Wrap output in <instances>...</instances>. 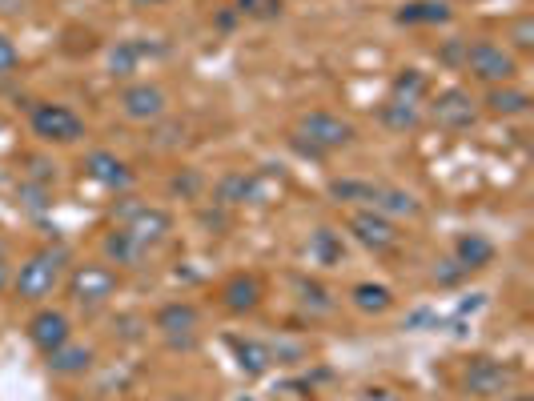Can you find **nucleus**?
Masks as SVG:
<instances>
[{
	"label": "nucleus",
	"mask_w": 534,
	"mask_h": 401,
	"mask_svg": "<svg viewBox=\"0 0 534 401\" xmlns=\"http://www.w3.org/2000/svg\"><path fill=\"white\" fill-rule=\"evenodd\" d=\"M65 265H69V249L65 245H45L37 249L33 257L21 261L17 277H13V293L29 305H41L45 297H53V289L61 285L65 277Z\"/></svg>",
	"instance_id": "1"
},
{
	"label": "nucleus",
	"mask_w": 534,
	"mask_h": 401,
	"mask_svg": "<svg viewBox=\"0 0 534 401\" xmlns=\"http://www.w3.org/2000/svg\"><path fill=\"white\" fill-rule=\"evenodd\" d=\"M113 217H117V225L121 229H129V237L149 253L153 245H161L169 233H173V217H169V209H161V205H145V201H137V197H125L121 205H113Z\"/></svg>",
	"instance_id": "2"
},
{
	"label": "nucleus",
	"mask_w": 534,
	"mask_h": 401,
	"mask_svg": "<svg viewBox=\"0 0 534 401\" xmlns=\"http://www.w3.org/2000/svg\"><path fill=\"white\" fill-rule=\"evenodd\" d=\"M117 289H121V277H117V269L105 265V261H85V265H77V269L69 273V297H73V305H81V309H101V305H109V301L117 297Z\"/></svg>",
	"instance_id": "3"
},
{
	"label": "nucleus",
	"mask_w": 534,
	"mask_h": 401,
	"mask_svg": "<svg viewBox=\"0 0 534 401\" xmlns=\"http://www.w3.org/2000/svg\"><path fill=\"white\" fill-rule=\"evenodd\" d=\"M462 69H466L474 81H482V85H510V81L518 77L514 53H510L506 45H498V41H466V61H462Z\"/></svg>",
	"instance_id": "4"
},
{
	"label": "nucleus",
	"mask_w": 534,
	"mask_h": 401,
	"mask_svg": "<svg viewBox=\"0 0 534 401\" xmlns=\"http://www.w3.org/2000/svg\"><path fill=\"white\" fill-rule=\"evenodd\" d=\"M298 133H302V145H310L314 153L346 149V145L358 137V129H354L346 117L330 113V109H314V113H306V117L298 121Z\"/></svg>",
	"instance_id": "5"
},
{
	"label": "nucleus",
	"mask_w": 534,
	"mask_h": 401,
	"mask_svg": "<svg viewBox=\"0 0 534 401\" xmlns=\"http://www.w3.org/2000/svg\"><path fill=\"white\" fill-rule=\"evenodd\" d=\"M29 125H33V133H37L45 145H77V141L85 137V121H81L69 105H53V101L33 105Z\"/></svg>",
	"instance_id": "6"
},
{
	"label": "nucleus",
	"mask_w": 534,
	"mask_h": 401,
	"mask_svg": "<svg viewBox=\"0 0 534 401\" xmlns=\"http://www.w3.org/2000/svg\"><path fill=\"white\" fill-rule=\"evenodd\" d=\"M117 105H121V117L133 121V125H153V121H161V117L169 113V97H165V89L153 85V81H133V85H125Z\"/></svg>",
	"instance_id": "7"
},
{
	"label": "nucleus",
	"mask_w": 534,
	"mask_h": 401,
	"mask_svg": "<svg viewBox=\"0 0 534 401\" xmlns=\"http://www.w3.org/2000/svg\"><path fill=\"white\" fill-rule=\"evenodd\" d=\"M514 381H518V369H514V365L478 357V361H470V369H466V377H462V393L486 401V397H502V393H510Z\"/></svg>",
	"instance_id": "8"
},
{
	"label": "nucleus",
	"mask_w": 534,
	"mask_h": 401,
	"mask_svg": "<svg viewBox=\"0 0 534 401\" xmlns=\"http://www.w3.org/2000/svg\"><path fill=\"white\" fill-rule=\"evenodd\" d=\"M430 121H434L438 129L462 133V129H470V125L478 121V101H474L466 89L450 85V89H442V93L430 101Z\"/></svg>",
	"instance_id": "9"
},
{
	"label": "nucleus",
	"mask_w": 534,
	"mask_h": 401,
	"mask_svg": "<svg viewBox=\"0 0 534 401\" xmlns=\"http://www.w3.org/2000/svg\"><path fill=\"white\" fill-rule=\"evenodd\" d=\"M346 225H350L354 241L366 245V249H374V253H386V249H394V245L402 241L398 225H394L390 217H382L378 209H354Z\"/></svg>",
	"instance_id": "10"
},
{
	"label": "nucleus",
	"mask_w": 534,
	"mask_h": 401,
	"mask_svg": "<svg viewBox=\"0 0 534 401\" xmlns=\"http://www.w3.org/2000/svg\"><path fill=\"white\" fill-rule=\"evenodd\" d=\"M25 337H29V345L37 349V353H53L57 345H65L69 337H73V325H69V317L61 313V309H37L33 317H29V325H25Z\"/></svg>",
	"instance_id": "11"
},
{
	"label": "nucleus",
	"mask_w": 534,
	"mask_h": 401,
	"mask_svg": "<svg viewBox=\"0 0 534 401\" xmlns=\"http://www.w3.org/2000/svg\"><path fill=\"white\" fill-rule=\"evenodd\" d=\"M85 173H89V181H97V185H105L113 193H125L133 185V169L117 153H109V149H93L85 157Z\"/></svg>",
	"instance_id": "12"
},
{
	"label": "nucleus",
	"mask_w": 534,
	"mask_h": 401,
	"mask_svg": "<svg viewBox=\"0 0 534 401\" xmlns=\"http://www.w3.org/2000/svg\"><path fill=\"white\" fill-rule=\"evenodd\" d=\"M153 325H157L173 345H181V337H185V345H189V337H193L197 325H201V313H197V305H189V301H169V305L157 309Z\"/></svg>",
	"instance_id": "13"
},
{
	"label": "nucleus",
	"mask_w": 534,
	"mask_h": 401,
	"mask_svg": "<svg viewBox=\"0 0 534 401\" xmlns=\"http://www.w3.org/2000/svg\"><path fill=\"white\" fill-rule=\"evenodd\" d=\"M93 361H97V353H93V345H81V341H65V345H57L53 353H45V365H49V373H57V377H81V373H89L93 369Z\"/></svg>",
	"instance_id": "14"
},
{
	"label": "nucleus",
	"mask_w": 534,
	"mask_h": 401,
	"mask_svg": "<svg viewBox=\"0 0 534 401\" xmlns=\"http://www.w3.org/2000/svg\"><path fill=\"white\" fill-rule=\"evenodd\" d=\"M261 281L253 277V273H233L225 285H221V305L229 309V313H237V317H245V313H253L257 305H261Z\"/></svg>",
	"instance_id": "15"
},
{
	"label": "nucleus",
	"mask_w": 534,
	"mask_h": 401,
	"mask_svg": "<svg viewBox=\"0 0 534 401\" xmlns=\"http://www.w3.org/2000/svg\"><path fill=\"white\" fill-rule=\"evenodd\" d=\"M157 53H161V49H153V45H145V41H117V45L109 49V77H113V81H125V77L141 73L145 57H157Z\"/></svg>",
	"instance_id": "16"
},
{
	"label": "nucleus",
	"mask_w": 534,
	"mask_h": 401,
	"mask_svg": "<svg viewBox=\"0 0 534 401\" xmlns=\"http://www.w3.org/2000/svg\"><path fill=\"white\" fill-rule=\"evenodd\" d=\"M494 241L486 237V233H458V241H454V261L466 269V273H474V269H486L490 261H494Z\"/></svg>",
	"instance_id": "17"
},
{
	"label": "nucleus",
	"mask_w": 534,
	"mask_h": 401,
	"mask_svg": "<svg viewBox=\"0 0 534 401\" xmlns=\"http://www.w3.org/2000/svg\"><path fill=\"white\" fill-rule=\"evenodd\" d=\"M229 349L237 353V369L249 373V377H261V373H270L274 369V349L265 345V341H253V337H229Z\"/></svg>",
	"instance_id": "18"
},
{
	"label": "nucleus",
	"mask_w": 534,
	"mask_h": 401,
	"mask_svg": "<svg viewBox=\"0 0 534 401\" xmlns=\"http://www.w3.org/2000/svg\"><path fill=\"white\" fill-rule=\"evenodd\" d=\"M486 113H494V117H522L526 109H530V93H522V89H514V85H490V93H486Z\"/></svg>",
	"instance_id": "19"
},
{
	"label": "nucleus",
	"mask_w": 534,
	"mask_h": 401,
	"mask_svg": "<svg viewBox=\"0 0 534 401\" xmlns=\"http://www.w3.org/2000/svg\"><path fill=\"white\" fill-rule=\"evenodd\" d=\"M370 209H378L382 217H418L422 213V205H418V197L414 193H406V189H394V185H378V197H374V205Z\"/></svg>",
	"instance_id": "20"
},
{
	"label": "nucleus",
	"mask_w": 534,
	"mask_h": 401,
	"mask_svg": "<svg viewBox=\"0 0 534 401\" xmlns=\"http://www.w3.org/2000/svg\"><path fill=\"white\" fill-rule=\"evenodd\" d=\"M350 305H354L358 313H366V317H378V313H386V309L394 305V293H390L386 285H378V281H358V285L350 289Z\"/></svg>",
	"instance_id": "21"
},
{
	"label": "nucleus",
	"mask_w": 534,
	"mask_h": 401,
	"mask_svg": "<svg viewBox=\"0 0 534 401\" xmlns=\"http://www.w3.org/2000/svg\"><path fill=\"white\" fill-rule=\"evenodd\" d=\"M450 21V5L446 0H410L398 9V25H446Z\"/></svg>",
	"instance_id": "22"
},
{
	"label": "nucleus",
	"mask_w": 534,
	"mask_h": 401,
	"mask_svg": "<svg viewBox=\"0 0 534 401\" xmlns=\"http://www.w3.org/2000/svg\"><path fill=\"white\" fill-rule=\"evenodd\" d=\"M306 253H310V261L314 265H338L342 257H346V245H342V233H334V229H314L310 233V245H306Z\"/></svg>",
	"instance_id": "23"
},
{
	"label": "nucleus",
	"mask_w": 534,
	"mask_h": 401,
	"mask_svg": "<svg viewBox=\"0 0 534 401\" xmlns=\"http://www.w3.org/2000/svg\"><path fill=\"white\" fill-rule=\"evenodd\" d=\"M378 121L386 125V129H394V133H414L418 125H422V109L418 105H406V101H386L382 109H378Z\"/></svg>",
	"instance_id": "24"
},
{
	"label": "nucleus",
	"mask_w": 534,
	"mask_h": 401,
	"mask_svg": "<svg viewBox=\"0 0 534 401\" xmlns=\"http://www.w3.org/2000/svg\"><path fill=\"white\" fill-rule=\"evenodd\" d=\"M105 257L113 261V265H141V257H145V249L129 237V229H109V237H105Z\"/></svg>",
	"instance_id": "25"
},
{
	"label": "nucleus",
	"mask_w": 534,
	"mask_h": 401,
	"mask_svg": "<svg viewBox=\"0 0 534 401\" xmlns=\"http://www.w3.org/2000/svg\"><path fill=\"white\" fill-rule=\"evenodd\" d=\"M426 93H430V81H426L422 69H402V73L394 77V89H390V97H394V101H406V105H418Z\"/></svg>",
	"instance_id": "26"
},
{
	"label": "nucleus",
	"mask_w": 534,
	"mask_h": 401,
	"mask_svg": "<svg viewBox=\"0 0 534 401\" xmlns=\"http://www.w3.org/2000/svg\"><path fill=\"white\" fill-rule=\"evenodd\" d=\"M249 197V173H225L217 185H213V201L233 209V205H245Z\"/></svg>",
	"instance_id": "27"
},
{
	"label": "nucleus",
	"mask_w": 534,
	"mask_h": 401,
	"mask_svg": "<svg viewBox=\"0 0 534 401\" xmlns=\"http://www.w3.org/2000/svg\"><path fill=\"white\" fill-rule=\"evenodd\" d=\"M330 197H338V201H350V205H374V197H378V185L374 181H330Z\"/></svg>",
	"instance_id": "28"
},
{
	"label": "nucleus",
	"mask_w": 534,
	"mask_h": 401,
	"mask_svg": "<svg viewBox=\"0 0 534 401\" xmlns=\"http://www.w3.org/2000/svg\"><path fill=\"white\" fill-rule=\"evenodd\" d=\"M237 13L249 21H278L286 13V0H237Z\"/></svg>",
	"instance_id": "29"
},
{
	"label": "nucleus",
	"mask_w": 534,
	"mask_h": 401,
	"mask_svg": "<svg viewBox=\"0 0 534 401\" xmlns=\"http://www.w3.org/2000/svg\"><path fill=\"white\" fill-rule=\"evenodd\" d=\"M298 293H302V305L310 309V313H330L334 309V297H330V289L326 285H318V281H298Z\"/></svg>",
	"instance_id": "30"
},
{
	"label": "nucleus",
	"mask_w": 534,
	"mask_h": 401,
	"mask_svg": "<svg viewBox=\"0 0 534 401\" xmlns=\"http://www.w3.org/2000/svg\"><path fill=\"white\" fill-rule=\"evenodd\" d=\"M506 41H510L518 53H530V49H534V17H530V13H522L518 21H510Z\"/></svg>",
	"instance_id": "31"
},
{
	"label": "nucleus",
	"mask_w": 534,
	"mask_h": 401,
	"mask_svg": "<svg viewBox=\"0 0 534 401\" xmlns=\"http://www.w3.org/2000/svg\"><path fill=\"white\" fill-rule=\"evenodd\" d=\"M201 185H205V177H201L197 169H185V177L177 173L169 189H173V193H181V197H197V189H201Z\"/></svg>",
	"instance_id": "32"
},
{
	"label": "nucleus",
	"mask_w": 534,
	"mask_h": 401,
	"mask_svg": "<svg viewBox=\"0 0 534 401\" xmlns=\"http://www.w3.org/2000/svg\"><path fill=\"white\" fill-rule=\"evenodd\" d=\"M17 65H21V49H17L5 33H0V77H9Z\"/></svg>",
	"instance_id": "33"
},
{
	"label": "nucleus",
	"mask_w": 534,
	"mask_h": 401,
	"mask_svg": "<svg viewBox=\"0 0 534 401\" xmlns=\"http://www.w3.org/2000/svg\"><path fill=\"white\" fill-rule=\"evenodd\" d=\"M462 277H470V273H466L458 261H442V269H434V281H438V285H458Z\"/></svg>",
	"instance_id": "34"
},
{
	"label": "nucleus",
	"mask_w": 534,
	"mask_h": 401,
	"mask_svg": "<svg viewBox=\"0 0 534 401\" xmlns=\"http://www.w3.org/2000/svg\"><path fill=\"white\" fill-rule=\"evenodd\" d=\"M358 401H402V393L390 389V385H366V389L358 393Z\"/></svg>",
	"instance_id": "35"
},
{
	"label": "nucleus",
	"mask_w": 534,
	"mask_h": 401,
	"mask_svg": "<svg viewBox=\"0 0 534 401\" xmlns=\"http://www.w3.org/2000/svg\"><path fill=\"white\" fill-rule=\"evenodd\" d=\"M462 61H466V41H446L442 65H458V69H462Z\"/></svg>",
	"instance_id": "36"
},
{
	"label": "nucleus",
	"mask_w": 534,
	"mask_h": 401,
	"mask_svg": "<svg viewBox=\"0 0 534 401\" xmlns=\"http://www.w3.org/2000/svg\"><path fill=\"white\" fill-rule=\"evenodd\" d=\"M5 289H13V269H9L5 253H0V293H5Z\"/></svg>",
	"instance_id": "37"
},
{
	"label": "nucleus",
	"mask_w": 534,
	"mask_h": 401,
	"mask_svg": "<svg viewBox=\"0 0 534 401\" xmlns=\"http://www.w3.org/2000/svg\"><path fill=\"white\" fill-rule=\"evenodd\" d=\"M157 5H169V0H133V9H157Z\"/></svg>",
	"instance_id": "38"
},
{
	"label": "nucleus",
	"mask_w": 534,
	"mask_h": 401,
	"mask_svg": "<svg viewBox=\"0 0 534 401\" xmlns=\"http://www.w3.org/2000/svg\"><path fill=\"white\" fill-rule=\"evenodd\" d=\"M502 401H530L526 393H510V397H502Z\"/></svg>",
	"instance_id": "39"
},
{
	"label": "nucleus",
	"mask_w": 534,
	"mask_h": 401,
	"mask_svg": "<svg viewBox=\"0 0 534 401\" xmlns=\"http://www.w3.org/2000/svg\"><path fill=\"white\" fill-rule=\"evenodd\" d=\"M165 401H193V397H181V393H173V397H165Z\"/></svg>",
	"instance_id": "40"
},
{
	"label": "nucleus",
	"mask_w": 534,
	"mask_h": 401,
	"mask_svg": "<svg viewBox=\"0 0 534 401\" xmlns=\"http://www.w3.org/2000/svg\"><path fill=\"white\" fill-rule=\"evenodd\" d=\"M241 401H253V397H241Z\"/></svg>",
	"instance_id": "41"
},
{
	"label": "nucleus",
	"mask_w": 534,
	"mask_h": 401,
	"mask_svg": "<svg viewBox=\"0 0 534 401\" xmlns=\"http://www.w3.org/2000/svg\"><path fill=\"white\" fill-rule=\"evenodd\" d=\"M0 129H5V125H0Z\"/></svg>",
	"instance_id": "42"
}]
</instances>
